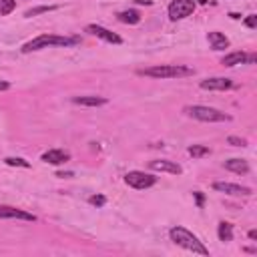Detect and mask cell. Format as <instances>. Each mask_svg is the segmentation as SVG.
I'll return each mask as SVG.
<instances>
[{"instance_id": "6da1fadb", "label": "cell", "mask_w": 257, "mask_h": 257, "mask_svg": "<svg viewBox=\"0 0 257 257\" xmlns=\"http://www.w3.org/2000/svg\"><path fill=\"white\" fill-rule=\"evenodd\" d=\"M80 42V36H66V34H40L32 40H28L22 46V52H34V50H42L48 46H74Z\"/></svg>"}, {"instance_id": "7a4b0ae2", "label": "cell", "mask_w": 257, "mask_h": 257, "mask_svg": "<svg viewBox=\"0 0 257 257\" xmlns=\"http://www.w3.org/2000/svg\"><path fill=\"white\" fill-rule=\"evenodd\" d=\"M137 74L151 76V78H183V76H193L195 68L185 64H157L149 68H139Z\"/></svg>"}, {"instance_id": "3957f363", "label": "cell", "mask_w": 257, "mask_h": 257, "mask_svg": "<svg viewBox=\"0 0 257 257\" xmlns=\"http://www.w3.org/2000/svg\"><path fill=\"white\" fill-rule=\"evenodd\" d=\"M169 237H171L173 243H177L179 247H183L187 251H193V253H199V255H209V249L199 241V237L193 235L185 227H173L169 231Z\"/></svg>"}, {"instance_id": "277c9868", "label": "cell", "mask_w": 257, "mask_h": 257, "mask_svg": "<svg viewBox=\"0 0 257 257\" xmlns=\"http://www.w3.org/2000/svg\"><path fill=\"white\" fill-rule=\"evenodd\" d=\"M185 114L197 118V120H203V122H225V120H231L229 114L213 108V106H203V104H187L183 108Z\"/></svg>"}, {"instance_id": "5b68a950", "label": "cell", "mask_w": 257, "mask_h": 257, "mask_svg": "<svg viewBox=\"0 0 257 257\" xmlns=\"http://www.w3.org/2000/svg\"><path fill=\"white\" fill-rule=\"evenodd\" d=\"M124 183H126L128 187L141 191V189L153 187V185L157 183V177L151 175V173H145V171H128V173L124 175Z\"/></svg>"}, {"instance_id": "8992f818", "label": "cell", "mask_w": 257, "mask_h": 257, "mask_svg": "<svg viewBox=\"0 0 257 257\" xmlns=\"http://www.w3.org/2000/svg\"><path fill=\"white\" fill-rule=\"evenodd\" d=\"M197 4L193 0H173L169 4V18L171 20H183L195 12Z\"/></svg>"}, {"instance_id": "52a82bcc", "label": "cell", "mask_w": 257, "mask_h": 257, "mask_svg": "<svg viewBox=\"0 0 257 257\" xmlns=\"http://www.w3.org/2000/svg\"><path fill=\"white\" fill-rule=\"evenodd\" d=\"M257 62V54L255 52H243V50H235L223 56L221 64L223 66H235V64H255Z\"/></svg>"}, {"instance_id": "ba28073f", "label": "cell", "mask_w": 257, "mask_h": 257, "mask_svg": "<svg viewBox=\"0 0 257 257\" xmlns=\"http://www.w3.org/2000/svg\"><path fill=\"white\" fill-rule=\"evenodd\" d=\"M213 189L219 191V193H225V195H233V197H249L253 193L249 187H241V185L227 183V181H215Z\"/></svg>"}, {"instance_id": "9c48e42d", "label": "cell", "mask_w": 257, "mask_h": 257, "mask_svg": "<svg viewBox=\"0 0 257 257\" xmlns=\"http://www.w3.org/2000/svg\"><path fill=\"white\" fill-rule=\"evenodd\" d=\"M0 219H12V221H36V217L24 209L10 207V205H0Z\"/></svg>"}, {"instance_id": "30bf717a", "label": "cell", "mask_w": 257, "mask_h": 257, "mask_svg": "<svg viewBox=\"0 0 257 257\" xmlns=\"http://www.w3.org/2000/svg\"><path fill=\"white\" fill-rule=\"evenodd\" d=\"M86 32L92 34V36H96V38H100V40H104V42H110V44H120L122 42V38L118 34L110 32L108 28H104L100 24H88L86 26Z\"/></svg>"}, {"instance_id": "8fae6325", "label": "cell", "mask_w": 257, "mask_h": 257, "mask_svg": "<svg viewBox=\"0 0 257 257\" xmlns=\"http://www.w3.org/2000/svg\"><path fill=\"white\" fill-rule=\"evenodd\" d=\"M199 86L203 90H229V88H233V80L225 78V76H213V78L201 80Z\"/></svg>"}, {"instance_id": "7c38bea8", "label": "cell", "mask_w": 257, "mask_h": 257, "mask_svg": "<svg viewBox=\"0 0 257 257\" xmlns=\"http://www.w3.org/2000/svg\"><path fill=\"white\" fill-rule=\"evenodd\" d=\"M40 159L44 163H48V165H64V163L70 161V153L68 151H62V149H50V151L42 153Z\"/></svg>"}, {"instance_id": "4fadbf2b", "label": "cell", "mask_w": 257, "mask_h": 257, "mask_svg": "<svg viewBox=\"0 0 257 257\" xmlns=\"http://www.w3.org/2000/svg\"><path fill=\"white\" fill-rule=\"evenodd\" d=\"M149 167L153 171H161V173H171V175H181L183 169L181 165H177L175 161H167V159H159V161H151Z\"/></svg>"}, {"instance_id": "5bb4252c", "label": "cell", "mask_w": 257, "mask_h": 257, "mask_svg": "<svg viewBox=\"0 0 257 257\" xmlns=\"http://www.w3.org/2000/svg\"><path fill=\"white\" fill-rule=\"evenodd\" d=\"M207 40H209V44H211L213 50H225L229 46V38L223 32H217V30L209 32L207 34Z\"/></svg>"}, {"instance_id": "9a60e30c", "label": "cell", "mask_w": 257, "mask_h": 257, "mask_svg": "<svg viewBox=\"0 0 257 257\" xmlns=\"http://www.w3.org/2000/svg\"><path fill=\"white\" fill-rule=\"evenodd\" d=\"M223 167H225L227 171H231V173H237V175L249 173V165H247V161H243V159H229V161L223 163Z\"/></svg>"}, {"instance_id": "2e32d148", "label": "cell", "mask_w": 257, "mask_h": 257, "mask_svg": "<svg viewBox=\"0 0 257 257\" xmlns=\"http://www.w3.org/2000/svg\"><path fill=\"white\" fill-rule=\"evenodd\" d=\"M72 102L74 104H80V106H102L106 104V98L104 96H72Z\"/></svg>"}, {"instance_id": "e0dca14e", "label": "cell", "mask_w": 257, "mask_h": 257, "mask_svg": "<svg viewBox=\"0 0 257 257\" xmlns=\"http://www.w3.org/2000/svg\"><path fill=\"white\" fill-rule=\"evenodd\" d=\"M116 18L124 24H139L141 22V14L137 10H122V12L116 14Z\"/></svg>"}, {"instance_id": "ac0fdd59", "label": "cell", "mask_w": 257, "mask_h": 257, "mask_svg": "<svg viewBox=\"0 0 257 257\" xmlns=\"http://www.w3.org/2000/svg\"><path fill=\"white\" fill-rule=\"evenodd\" d=\"M217 235H219V239L221 241H231L233 239V225L231 223H227V221H223V223H219V229H217Z\"/></svg>"}, {"instance_id": "d6986e66", "label": "cell", "mask_w": 257, "mask_h": 257, "mask_svg": "<svg viewBox=\"0 0 257 257\" xmlns=\"http://www.w3.org/2000/svg\"><path fill=\"white\" fill-rule=\"evenodd\" d=\"M187 151H189V155H191V157H197V159H199V157H205V155H209V153H211V149H209V147H205V145H191Z\"/></svg>"}, {"instance_id": "ffe728a7", "label": "cell", "mask_w": 257, "mask_h": 257, "mask_svg": "<svg viewBox=\"0 0 257 257\" xmlns=\"http://www.w3.org/2000/svg\"><path fill=\"white\" fill-rule=\"evenodd\" d=\"M54 8H56V6H36V8L26 10V12H24V16H26V18H32V16H38V14L50 12V10H54Z\"/></svg>"}, {"instance_id": "44dd1931", "label": "cell", "mask_w": 257, "mask_h": 257, "mask_svg": "<svg viewBox=\"0 0 257 257\" xmlns=\"http://www.w3.org/2000/svg\"><path fill=\"white\" fill-rule=\"evenodd\" d=\"M4 163L10 165V167H22V169H28V167H30V163L24 161V159H20V157H6Z\"/></svg>"}, {"instance_id": "7402d4cb", "label": "cell", "mask_w": 257, "mask_h": 257, "mask_svg": "<svg viewBox=\"0 0 257 257\" xmlns=\"http://www.w3.org/2000/svg\"><path fill=\"white\" fill-rule=\"evenodd\" d=\"M16 8V0H0V16H8Z\"/></svg>"}, {"instance_id": "603a6c76", "label": "cell", "mask_w": 257, "mask_h": 257, "mask_svg": "<svg viewBox=\"0 0 257 257\" xmlns=\"http://www.w3.org/2000/svg\"><path fill=\"white\" fill-rule=\"evenodd\" d=\"M88 203L94 205V207H102V205L106 203V197H104V195H92V197L88 199Z\"/></svg>"}, {"instance_id": "cb8c5ba5", "label": "cell", "mask_w": 257, "mask_h": 257, "mask_svg": "<svg viewBox=\"0 0 257 257\" xmlns=\"http://www.w3.org/2000/svg\"><path fill=\"white\" fill-rule=\"evenodd\" d=\"M227 143L233 145V147H245L247 145V141L241 139V137H227Z\"/></svg>"}, {"instance_id": "d4e9b609", "label": "cell", "mask_w": 257, "mask_h": 257, "mask_svg": "<svg viewBox=\"0 0 257 257\" xmlns=\"http://www.w3.org/2000/svg\"><path fill=\"white\" fill-rule=\"evenodd\" d=\"M245 26H247V28H255V26H257V16H255V14H249V16L245 18Z\"/></svg>"}, {"instance_id": "484cf974", "label": "cell", "mask_w": 257, "mask_h": 257, "mask_svg": "<svg viewBox=\"0 0 257 257\" xmlns=\"http://www.w3.org/2000/svg\"><path fill=\"white\" fill-rule=\"evenodd\" d=\"M193 195H195V199H197V205L203 207V201H205V199H203V193H201V191H195Z\"/></svg>"}, {"instance_id": "4316f807", "label": "cell", "mask_w": 257, "mask_h": 257, "mask_svg": "<svg viewBox=\"0 0 257 257\" xmlns=\"http://www.w3.org/2000/svg\"><path fill=\"white\" fill-rule=\"evenodd\" d=\"M8 88H10V82L0 78V92H2V90H8Z\"/></svg>"}, {"instance_id": "83f0119b", "label": "cell", "mask_w": 257, "mask_h": 257, "mask_svg": "<svg viewBox=\"0 0 257 257\" xmlns=\"http://www.w3.org/2000/svg\"><path fill=\"white\" fill-rule=\"evenodd\" d=\"M249 239H257V231H255V229L249 231Z\"/></svg>"}, {"instance_id": "f1b7e54d", "label": "cell", "mask_w": 257, "mask_h": 257, "mask_svg": "<svg viewBox=\"0 0 257 257\" xmlns=\"http://www.w3.org/2000/svg\"><path fill=\"white\" fill-rule=\"evenodd\" d=\"M135 2H137V4H147V6L151 4V0H135Z\"/></svg>"}, {"instance_id": "f546056e", "label": "cell", "mask_w": 257, "mask_h": 257, "mask_svg": "<svg viewBox=\"0 0 257 257\" xmlns=\"http://www.w3.org/2000/svg\"><path fill=\"white\" fill-rule=\"evenodd\" d=\"M56 177H72V173H58Z\"/></svg>"}, {"instance_id": "4dcf8cb0", "label": "cell", "mask_w": 257, "mask_h": 257, "mask_svg": "<svg viewBox=\"0 0 257 257\" xmlns=\"http://www.w3.org/2000/svg\"><path fill=\"white\" fill-rule=\"evenodd\" d=\"M193 2H195V4H207L209 0H193Z\"/></svg>"}]
</instances>
